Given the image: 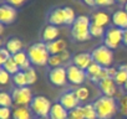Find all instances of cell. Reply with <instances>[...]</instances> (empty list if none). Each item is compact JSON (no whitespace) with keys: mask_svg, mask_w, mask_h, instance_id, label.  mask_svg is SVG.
<instances>
[{"mask_svg":"<svg viewBox=\"0 0 127 119\" xmlns=\"http://www.w3.org/2000/svg\"><path fill=\"white\" fill-rule=\"evenodd\" d=\"M98 119H113L118 113V102L115 97L101 96L94 103Z\"/></svg>","mask_w":127,"mask_h":119,"instance_id":"1","label":"cell"},{"mask_svg":"<svg viewBox=\"0 0 127 119\" xmlns=\"http://www.w3.org/2000/svg\"><path fill=\"white\" fill-rule=\"evenodd\" d=\"M28 56L30 58V62L34 66H45L49 63L50 53L47 51V46L45 42H36L32 43L28 48Z\"/></svg>","mask_w":127,"mask_h":119,"instance_id":"2","label":"cell"},{"mask_svg":"<svg viewBox=\"0 0 127 119\" xmlns=\"http://www.w3.org/2000/svg\"><path fill=\"white\" fill-rule=\"evenodd\" d=\"M90 25H91V22H90V18L89 16H85V15L77 16L76 21L74 22L72 29H71L72 37L76 41H80V42L90 40V37H91Z\"/></svg>","mask_w":127,"mask_h":119,"instance_id":"3","label":"cell"},{"mask_svg":"<svg viewBox=\"0 0 127 119\" xmlns=\"http://www.w3.org/2000/svg\"><path fill=\"white\" fill-rule=\"evenodd\" d=\"M51 107L52 104L50 99L44 96H35L30 104V109L34 115H36V118H47L50 115Z\"/></svg>","mask_w":127,"mask_h":119,"instance_id":"4","label":"cell"},{"mask_svg":"<svg viewBox=\"0 0 127 119\" xmlns=\"http://www.w3.org/2000/svg\"><path fill=\"white\" fill-rule=\"evenodd\" d=\"M91 55H92V58H94V62L101 65L105 68L110 67L112 61H113V52H112V50L108 48L105 45L95 47L92 50Z\"/></svg>","mask_w":127,"mask_h":119,"instance_id":"5","label":"cell"},{"mask_svg":"<svg viewBox=\"0 0 127 119\" xmlns=\"http://www.w3.org/2000/svg\"><path fill=\"white\" fill-rule=\"evenodd\" d=\"M11 97L15 107H28L31 104L34 96L29 86L26 87H15L11 92Z\"/></svg>","mask_w":127,"mask_h":119,"instance_id":"6","label":"cell"},{"mask_svg":"<svg viewBox=\"0 0 127 119\" xmlns=\"http://www.w3.org/2000/svg\"><path fill=\"white\" fill-rule=\"evenodd\" d=\"M123 41V30L116 26L108 27L103 36V45L111 50L117 48Z\"/></svg>","mask_w":127,"mask_h":119,"instance_id":"7","label":"cell"},{"mask_svg":"<svg viewBox=\"0 0 127 119\" xmlns=\"http://www.w3.org/2000/svg\"><path fill=\"white\" fill-rule=\"evenodd\" d=\"M66 71H67V79L71 84H75V86H81L86 78H87V73L86 71L79 68L77 66L75 65H70L66 67Z\"/></svg>","mask_w":127,"mask_h":119,"instance_id":"8","label":"cell"},{"mask_svg":"<svg viewBox=\"0 0 127 119\" xmlns=\"http://www.w3.org/2000/svg\"><path fill=\"white\" fill-rule=\"evenodd\" d=\"M49 81L56 86V87H62L65 86L69 79H67V71L65 67H56V68H52L50 72H49Z\"/></svg>","mask_w":127,"mask_h":119,"instance_id":"9","label":"cell"},{"mask_svg":"<svg viewBox=\"0 0 127 119\" xmlns=\"http://www.w3.org/2000/svg\"><path fill=\"white\" fill-rule=\"evenodd\" d=\"M86 73H87V77L94 82V83H100L102 79L107 78L108 77V72H107V68L102 67L101 65L94 62L87 70H86Z\"/></svg>","mask_w":127,"mask_h":119,"instance_id":"10","label":"cell"},{"mask_svg":"<svg viewBox=\"0 0 127 119\" xmlns=\"http://www.w3.org/2000/svg\"><path fill=\"white\" fill-rule=\"evenodd\" d=\"M16 9L10 4H3L0 6V22L3 25H10L16 19Z\"/></svg>","mask_w":127,"mask_h":119,"instance_id":"11","label":"cell"},{"mask_svg":"<svg viewBox=\"0 0 127 119\" xmlns=\"http://www.w3.org/2000/svg\"><path fill=\"white\" fill-rule=\"evenodd\" d=\"M117 87H118L117 83L111 77H107L98 83V88H100L102 96H107V97H116V94L118 92Z\"/></svg>","mask_w":127,"mask_h":119,"instance_id":"12","label":"cell"},{"mask_svg":"<svg viewBox=\"0 0 127 119\" xmlns=\"http://www.w3.org/2000/svg\"><path fill=\"white\" fill-rule=\"evenodd\" d=\"M92 63H94V58L92 55L89 52H80L72 57V65L77 66L84 71H86Z\"/></svg>","mask_w":127,"mask_h":119,"instance_id":"13","label":"cell"},{"mask_svg":"<svg viewBox=\"0 0 127 119\" xmlns=\"http://www.w3.org/2000/svg\"><path fill=\"white\" fill-rule=\"evenodd\" d=\"M60 103L69 112H71L72 109H75L80 105V100L77 99L75 92H65L60 97Z\"/></svg>","mask_w":127,"mask_h":119,"instance_id":"14","label":"cell"},{"mask_svg":"<svg viewBox=\"0 0 127 119\" xmlns=\"http://www.w3.org/2000/svg\"><path fill=\"white\" fill-rule=\"evenodd\" d=\"M59 35H60L59 27L55 26V25L49 24V25H46V26L44 27L42 34H41V39H42V42L47 43V42H51V41L57 40Z\"/></svg>","mask_w":127,"mask_h":119,"instance_id":"15","label":"cell"},{"mask_svg":"<svg viewBox=\"0 0 127 119\" xmlns=\"http://www.w3.org/2000/svg\"><path fill=\"white\" fill-rule=\"evenodd\" d=\"M70 112L64 107L60 102L54 103L50 110V119H69Z\"/></svg>","mask_w":127,"mask_h":119,"instance_id":"16","label":"cell"},{"mask_svg":"<svg viewBox=\"0 0 127 119\" xmlns=\"http://www.w3.org/2000/svg\"><path fill=\"white\" fill-rule=\"evenodd\" d=\"M47 21H49V24L55 25V26L65 25V13H64V8H56V9H54L49 14Z\"/></svg>","mask_w":127,"mask_h":119,"instance_id":"17","label":"cell"},{"mask_svg":"<svg viewBox=\"0 0 127 119\" xmlns=\"http://www.w3.org/2000/svg\"><path fill=\"white\" fill-rule=\"evenodd\" d=\"M111 21L113 24V26L122 29V30H127V13L125 10H117L113 13Z\"/></svg>","mask_w":127,"mask_h":119,"instance_id":"18","label":"cell"},{"mask_svg":"<svg viewBox=\"0 0 127 119\" xmlns=\"http://www.w3.org/2000/svg\"><path fill=\"white\" fill-rule=\"evenodd\" d=\"M47 46V51L50 55H60L61 52H64L66 50V41L62 40V39H57L55 41H51V42H47L46 43Z\"/></svg>","mask_w":127,"mask_h":119,"instance_id":"19","label":"cell"},{"mask_svg":"<svg viewBox=\"0 0 127 119\" xmlns=\"http://www.w3.org/2000/svg\"><path fill=\"white\" fill-rule=\"evenodd\" d=\"M13 58L16 61V63L20 66V70L21 71H26V70H29L31 67L30 66L31 65L30 58L28 56V52H25V51H20V52L13 55Z\"/></svg>","mask_w":127,"mask_h":119,"instance_id":"20","label":"cell"},{"mask_svg":"<svg viewBox=\"0 0 127 119\" xmlns=\"http://www.w3.org/2000/svg\"><path fill=\"white\" fill-rule=\"evenodd\" d=\"M13 119H34L30 107H15L13 109Z\"/></svg>","mask_w":127,"mask_h":119,"instance_id":"21","label":"cell"},{"mask_svg":"<svg viewBox=\"0 0 127 119\" xmlns=\"http://www.w3.org/2000/svg\"><path fill=\"white\" fill-rule=\"evenodd\" d=\"M23 41L18 37H13V39H9L5 43V48L11 53V55H15L20 51H23Z\"/></svg>","mask_w":127,"mask_h":119,"instance_id":"22","label":"cell"},{"mask_svg":"<svg viewBox=\"0 0 127 119\" xmlns=\"http://www.w3.org/2000/svg\"><path fill=\"white\" fill-rule=\"evenodd\" d=\"M91 22L95 25L105 27L110 24V16L105 11H96V13H94V15L91 18Z\"/></svg>","mask_w":127,"mask_h":119,"instance_id":"23","label":"cell"},{"mask_svg":"<svg viewBox=\"0 0 127 119\" xmlns=\"http://www.w3.org/2000/svg\"><path fill=\"white\" fill-rule=\"evenodd\" d=\"M1 68H4L5 71H8L11 76H14L15 73H18L19 71H21V70H20V66L16 63V61L13 58V56L8 60V61H6L3 66H1Z\"/></svg>","mask_w":127,"mask_h":119,"instance_id":"24","label":"cell"},{"mask_svg":"<svg viewBox=\"0 0 127 119\" xmlns=\"http://www.w3.org/2000/svg\"><path fill=\"white\" fill-rule=\"evenodd\" d=\"M11 79H13V83L16 87H26V86H29L28 84V78H26L25 71H19L18 73H15L11 77Z\"/></svg>","mask_w":127,"mask_h":119,"instance_id":"25","label":"cell"},{"mask_svg":"<svg viewBox=\"0 0 127 119\" xmlns=\"http://www.w3.org/2000/svg\"><path fill=\"white\" fill-rule=\"evenodd\" d=\"M82 108H84L85 119H98L97 118V112H96V108H95L94 103L85 104V105H82Z\"/></svg>","mask_w":127,"mask_h":119,"instance_id":"26","label":"cell"},{"mask_svg":"<svg viewBox=\"0 0 127 119\" xmlns=\"http://www.w3.org/2000/svg\"><path fill=\"white\" fill-rule=\"evenodd\" d=\"M64 13H65V25H74V22L76 21V15L74 9L70 6H65Z\"/></svg>","mask_w":127,"mask_h":119,"instance_id":"27","label":"cell"},{"mask_svg":"<svg viewBox=\"0 0 127 119\" xmlns=\"http://www.w3.org/2000/svg\"><path fill=\"white\" fill-rule=\"evenodd\" d=\"M74 92H75V94H76V97H77V99H79L80 102H86V100L89 99V97H90V91H89V88L82 87V86H80L79 88H76Z\"/></svg>","mask_w":127,"mask_h":119,"instance_id":"28","label":"cell"},{"mask_svg":"<svg viewBox=\"0 0 127 119\" xmlns=\"http://www.w3.org/2000/svg\"><path fill=\"white\" fill-rule=\"evenodd\" d=\"M13 104H14V100H13L11 94H9L6 92H1V93H0V105L10 108Z\"/></svg>","mask_w":127,"mask_h":119,"instance_id":"29","label":"cell"},{"mask_svg":"<svg viewBox=\"0 0 127 119\" xmlns=\"http://www.w3.org/2000/svg\"><path fill=\"white\" fill-rule=\"evenodd\" d=\"M90 34H91V37H102V36H105L106 31H105V27L95 25V24L91 22V25H90Z\"/></svg>","mask_w":127,"mask_h":119,"instance_id":"30","label":"cell"},{"mask_svg":"<svg viewBox=\"0 0 127 119\" xmlns=\"http://www.w3.org/2000/svg\"><path fill=\"white\" fill-rule=\"evenodd\" d=\"M118 112H120L122 118L127 119V94H125L118 100Z\"/></svg>","mask_w":127,"mask_h":119,"instance_id":"31","label":"cell"},{"mask_svg":"<svg viewBox=\"0 0 127 119\" xmlns=\"http://www.w3.org/2000/svg\"><path fill=\"white\" fill-rule=\"evenodd\" d=\"M113 79H115V82L117 83V86H125V83L127 82V72H125V71H122V70H118L117 71V73H116V76L113 77Z\"/></svg>","mask_w":127,"mask_h":119,"instance_id":"32","label":"cell"},{"mask_svg":"<svg viewBox=\"0 0 127 119\" xmlns=\"http://www.w3.org/2000/svg\"><path fill=\"white\" fill-rule=\"evenodd\" d=\"M61 63H64L62 58L60 55H51L50 58H49V66L52 67V68H56V67H61Z\"/></svg>","mask_w":127,"mask_h":119,"instance_id":"33","label":"cell"},{"mask_svg":"<svg viewBox=\"0 0 127 119\" xmlns=\"http://www.w3.org/2000/svg\"><path fill=\"white\" fill-rule=\"evenodd\" d=\"M71 119H85V115H84V108L82 105H79L77 108L72 109L70 112V115H69Z\"/></svg>","mask_w":127,"mask_h":119,"instance_id":"34","label":"cell"},{"mask_svg":"<svg viewBox=\"0 0 127 119\" xmlns=\"http://www.w3.org/2000/svg\"><path fill=\"white\" fill-rule=\"evenodd\" d=\"M25 73H26V78H28V84H29V86L34 84V83L36 82V79H37L36 71H35L32 67H30L29 70H26V71H25Z\"/></svg>","mask_w":127,"mask_h":119,"instance_id":"35","label":"cell"},{"mask_svg":"<svg viewBox=\"0 0 127 119\" xmlns=\"http://www.w3.org/2000/svg\"><path fill=\"white\" fill-rule=\"evenodd\" d=\"M11 56H13V55H11L5 47H1V48H0V65L3 66Z\"/></svg>","mask_w":127,"mask_h":119,"instance_id":"36","label":"cell"},{"mask_svg":"<svg viewBox=\"0 0 127 119\" xmlns=\"http://www.w3.org/2000/svg\"><path fill=\"white\" fill-rule=\"evenodd\" d=\"M10 76H11V75H10L8 71H5L4 68L0 70V84L5 86L6 83H9V81H10Z\"/></svg>","mask_w":127,"mask_h":119,"instance_id":"37","label":"cell"},{"mask_svg":"<svg viewBox=\"0 0 127 119\" xmlns=\"http://www.w3.org/2000/svg\"><path fill=\"white\" fill-rule=\"evenodd\" d=\"M13 117V110L8 107H1L0 108V119H10Z\"/></svg>","mask_w":127,"mask_h":119,"instance_id":"38","label":"cell"},{"mask_svg":"<svg viewBox=\"0 0 127 119\" xmlns=\"http://www.w3.org/2000/svg\"><path fill=\"white\" fill-rule=\"evenodd\" d=\"M116 3V0H96V5L101 6V8H106V6H112Z\"/></svg>","mask_w":127,"mask_h":119,"instance_id":"39","label":"cell"},{"mask_svg":"<svg viewBox=\"0 0 127 119\" xmlns=\"http://www.w3.org/2000/svg\"><path fill=\"white\" fill-rule=\"evenodd\" d=\"M6 1H8V4H10L15 8V6H21L26 0H6Z\"/></svg>","mask_w":127,"mask_h":119,"instance_id":"40","label":"cell"},{"mask_svg":"<svg viewBox=\"0 0 127 119\" xmlns=\"http://www.w3.org/2000/svg\"><path fill=\"white\" fill-rule=\"evenodd\" d=\"M60 56H61V58H62V61H64V62H67L69 60H70V52H69L67 50H65L64 52H61Z\"/></svg>","mask_w":127,"mask_h":119,"instance_id":"41","label":"cell"},{"mask_svg":"<svg viewBox=\"0 0 127 119\" xmlns=\"http://www.w3.org/2000/svg\"><path fill=\"white\" fill-rule=\"evenodd\" d=\"M117 71H118V70H116V68H113V67H107V72H108V77H111V78H113V77L116 76V73H117Z\"/></svg>","mask_w":127,"mask_h":119,"instance_id":"42","label":"cell"},{"mask_svg":"<svg viewBox=\"0 0 127 119\" xmlns=\"http://www.w3.org/2000/svg\"><path fill=\"white\" fill-rule=\"evenodd\" d=\"M84 3L87 6H95L96 5V0H84Z\"/></svg>","mask_w":127,"mask_h":119,"instance_id":"43","label":"cell"},{"mask_svg":"<svg viewBox=\"0 0 127 119\" xmlns=\"http://www.w3.org/2000/svg\"><path fill=\"white\" fill-rule=\"evenodd\" d=\"M122 43L127 47V30H123V41H122Z\"/></svg>","mask_w":127,"mask_h":119,"instance_id":"44","label":"cell"},{"mask_svg":"<svg viewBox=\"0 0 127 119\" xmlns=\"http://www.w3.org/2000/svg\"><path fill=\"white\" fill-rule=\"evenodd\" d=\"M118 70H122V71L127 72V65H121V66L118 67Z\"/></svg>","mask_w":127,"mask_h":119,"instance_id":"45","label":"cell"},{"mask_svg":"<svg viewBox=\"0 0 127 119\" xmlns=\"http://www.w3.org/2000/svg\"><path fill=\"white\" fill-rule=\"evenodd\" d=\"M122 91H123V92H125V93L127 94V82L125 83V86H123V89H122Z\"/></svg>","mask_w":127,"mask_h":119,"instance_id":"46","label":"cell"},{"mask_svg":"<svg viewBox=\"0 0 127 119\" xmlns=\"http://www.w3.org/2000/svg\"><path fill=\"white\" fill-rule=\"evenodd\" d=\"M117 3H121V4H126L127 3V0H116Z\"/></svg>","mask_w":127,"mask_h":119,"instance_id":"47","label":"cell"},{"mask_svg":"<svg viewBox=\"0 0 127 119\" xmlns=\"http://www.w3.org/2000/svg\"><path fill=\"white\" fill-rule=\"evenodd\" d=\"M123 10H125V11H126V13H127V3H126V4H125V6H123Z\"/></svg>","mask_w":127,"mask_h":119,"instance_id":"48","label":"cell"},{"mask_svg":"<svg viewBox=\"0 0 127 119\" xmlns=\"http://www.w3.org/2000/svg\"><path fill=\"white\" fill-rule=\"evenodd\" d=\"M36 119H47V118H36Z\"/></svg>","mask_w":127,"mask_h":119,"instance_id":"49","label":"cell"},{"mask_svg":"<svg viewBox=\"0 0 127 119\" xmlns=\"http://www.w3.org/2000/svg\"><path fill=\"white\" fill-rule=\"evenodd\" d=\"M69 119H71V118H70V117H69Z\"/></svg>","mask_w":127,"mask_h":119,"instance_id":"50","label":"cell"},{"mask_svg":"<svg viewBox=\"0 0 127 119\" xmlns=\"http://www.w3.org/2000/svg\"><path fill=\"white\" fill-rule=\"evenodd\" d=\"M82 1H84V0H82Z\"/></svg>","mask_w":127,"mask_h":119,"instance_id":"51","label":"cell"}]
</instances>
